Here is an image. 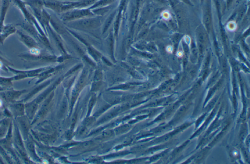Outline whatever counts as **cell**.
<instances>
[{
  "label": "cell",
  "mask_w": 250,
  "mask_h": 164,
  "mask_svg": "<svg viewBox=\"0 0 250 164\" xmlns=\"http://www.w3.org/2000/svg\"><path fill=\"white\" fill-rule=\"evenodd\" d=\"M19 35H20V37H21L22 41L24 43L26 44L27 46L33 47V46L35 45V43H36L33 40V39L31 38V37L23 34L21 32L19 33Z\"/></svg>",
  "instance_id": "obj_1"
}]
</instances>
